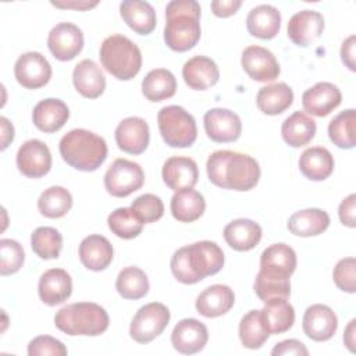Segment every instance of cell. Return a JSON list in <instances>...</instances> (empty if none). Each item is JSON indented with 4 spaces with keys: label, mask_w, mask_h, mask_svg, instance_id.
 I'll use <instances>...</instances> for the list:
<instances>
[{
    "label": "cell",
    "mask_w": 356,
    "mask_h": 356,
    "mask_svg": "<svg viewBox=\"0 0 356 356\" xmlns=\"http://www.w3.org/2000/svg\"><path fill=\"white\" fill-rule=\"evenodd\" d=\"M17 82L26 89H39L51 78V65L38 51H26L18 57L14 65Z\"/></svg>",
    "instance_id": "obj_10"
},
{
    "label": "cell",
    "mask_w": 356,
    "mask_h": 356,
    "mask_svg": "<svg viewBox=\"0 0 356 356\" xmlns=\"http://www.w3.org/2000/svg\"><path fill=\"white\" fill-rule=\"evenodd\" d=\"M342 102L341 90L330 82H318L302 95L305 111L316 117H325Z\"/></svg>",
    "instance_id": "obj_20"
},
{
    "label": "cell",
    "mask_w": 356,
    "mask_h": 356,
    "mask_svg": "<svg viewBox=\"0 0 356 356\" xmlns=\"http://www.w3.org/2000/svg\"><path fill=\"white\" fill-rule=\"evenodd\" d=\"M268 332L264 330L260 310L248 312L239 323V338L245 348L259 349L268 338Z\"/></svg>",
    "instance_id": "obj_43"
},
{
    "label": "cell",
    "mask_w": 356,
    "mask_h": 356,
    "mask_svg": "<svg viewBox=\"0 0 356 356\" xmlns=\"http://www.w3.org/2000/svg\"><path fill=\"white\" fill-rule=\"evenodd\" d=\"M68 353L64 343L53 337L40 335L33 338L28 345V355L29 356H65Z\"/></svg>",
    "instance_id": "obj_48"
},
{
    "label": "cell",
    "mask_w": 356,
    "mask_h": 356,
    "mask_svg": "<svg viewBox=\"0 0 356 356\" xmlns=\"http://www.w3.org/2000/svg\"><path fill=\"white\" fill-rule=\"evenodd\" d=\"M316 121L305 111H295L281 127V135L286 145L300 147L307 145L316 135Z\"/></svg>",
    "instance_id": "obj_35"
},
{
    "label": "cell",
    "mask_w": 356,
    "mask_h": 356,
    "mask_svg": "<svg viewBox=\"0 0 356 356\" xmlns=\"http://www.w3.org/2000/svg\"><path fill=\"white\" fill-rule=\"evenodd\" d=\"M99 57L104 70L120 81H129L142 67L139 47L124 35H111L100 46Z\"/></svg>",
    "instance_id": "obj_6"
},
{
    "label": "cell",
    "mask_w": 356,
    "mask_h": 356,
    "mask_svg": "<svg viewBox=\"0 0 356 356\" xmlns=\"http://www.w3.org/2000/svg\"><path fill=\"white\" fill-rule=\"evenodd\" d=\"M235 303L234 291L228 285L216 284L206 288L196 299V310L199 314L213 318L225 314Z\"/></svg>",
    "instance_id": "obj_25"
},
{
    "label": "cell",
    "mask_w": 356,
    "mask_h": 356,
    "mask_svg": "<svg viewBox=\"0 0 356 356\" xmlns=\"http://www.w3.org/2000/svg\"><path fill=\"white\" fill-rule=\"evenodd\" d=\"M25 260L22 246L14 239L0 241V274L10 275L17 273Z\"/></svg>",
    "instance_id": "obj_46"
},
{
    "label": "cell",
    "mask_w": 356,
    "mask_h": 356,
    "mask_svg": "<svg viewBox=\"0 0 356 356\" xmlns=\"http://www.w3.org/2000/svg\"><path fill=\"white\" fill-rule=\"evenodd\" d=\"M330 225V216L321 209H305L293 213L288 220V229L296 236H316Z\"/></svg>",
    "instance_id": "obj_33"
},
{
    "label": "cell",
    "mask_w": 356,
    "mask_h": 356,
    "mask_svg": "<svg viewBox=\"0 0 356 356\" xmlns=\"http://www.w3.org/2000/svg\"><path fill=\"white\" fill-rule=\"evenodd\" d=\"M70 117L67 104L60 99L40 100L32 113L35 127L42 132H56L64 127Z\"/></svg>",
    "instance_id": "obj_27"
},
{
    "label": "cell",
    "mask_w": 356,
    "mask_h": 356,
    "mask_svg": "<svg viewBox=\"0 0 356 356\" xmlns=\"http://www.w3.org/2000/svg\"><path fill=\"white\" fill-rule=\"evenodd\" d=\"M356 320H350V323L348 324L345 332H343V342L348 346V349L350 352H355V332H356Z\"/></svg>",
    "instance_id": "obj_55"
},
{
    "label": "cell",
    "mask_w": 356,
    "mask_h": 356,
    "mask_svg": "<svg viewBox=\"0 0 356 356\" xmlns=\"http://www.w3.org/2000/svg\"><path fill=\"white\" fill-rule=\"evenodd\" d=\"M124 22L139 35H149L156 28V11L147 1L125 0L120 4Z\"/></svg>",
    "instance_id": "obj_30"
},
{
    "label": "cell",
    "mask_w": 356,
    "mask_h": 356,
    "mask_svg": "<svg viewBox=\"0 0 356 356\" xmlns=\"http://www.w3.org/2000/svg\"><path fill=\"white\" fill-rule=\"evenodd\" d=\"M324 31V18L318 11L302 10L293 14L288 22V38L298 46H309L321 36Z\"/></svg>",
    "instance_id": "obj_19"
},
{
    "label": "cell",
    "mask_w": 356,
    "mask_h": 356,
    "mask_svg": "<svg viewBox=\"0 0 356 356\" xmlns=\"http://www.w3.org/2000/svg\"><path fill=\"white\" fill-rule=\"evenodd\" d=\"M355 206H356V195L350 193L348 197H345L339 207H338V214L339 220L343 225L349 228L356 227V220H355Z\"/></svg>",
    "instance_id": "obj_50"
},
{
    "label": "cell",
    "mask_w": 356,
    "mask_h": 356,
    "mask_svg": "<svg viewBox=\"0 0 356 356\" xmlns=\"http://www.w3.org/2000/svg\"><path fill=\"white\" fill-rule=\"evenodd\" d=\"M47 47L57 60L70 61L81 53L83 47V33L71 22H60L50 31Z\"/></svg>",
    "instance_id": "obj_12"
},
{
    "label": "cell",
    "mask_w": 356,
    "mask_h": 356,
    "mask_svg": "<svg viewBox=\"0 0 356 356\" xmlns=\"http://www.w3.org/2000/svg\"><path fill=\"white\" fill-rule=\"evenodd\" d=\"M224 266V252L211 241H200L179 248L171 257L174 277L186 285L196 284L209 275L217 274Z\"/></svg>",
    "instance_id": "obj_2"
},
{
    "label": "cell",
    "mask_w": 356,
    "mask_h": 356,
    "mask_svg": "<svg viewBox=\"0 0 356 356\" xmlns=\"http://www.w3.org/2000/svg\"><path fill=\"white\" fill-rule=\"evenodd\" d=\"M302 327L307 338L323 342L334 337L338 328V317L327 305H312L306 309Z\"/></svg>",
    "instance_id": "obj_15"
},
{
    "label": "cell",
    "mask_w": 356,
    "mask_h": 356,
    "mask_svg": "<svg viewBox=\"0 0 356 356\" xmlns=\"http://www.w3.org/2000/svg\"><path fill=\"white\" fill-rule=\"evenodd\" d=\"M115 288L124 299L138 300L149 292V280L143 270L129 266L118 273Z\"/></svg>",
    "instance_id": "obj_39"
},
{
    "label": "cell",
    "mask_w": 356,
    "mask_h": 356,
    "mask_svg": "<svg viewBox=\"0 0 356 356\" xmlns=\"http://www.w3.org/2000/svg\"><path fill=\"white\" fill-rule=\"evenodd\" d=\"M72 207V196L63 186H50L44 189L38 199V209L47 218H61Z\"/></svg>",
    "instance_id": "obj_38"
},
{
    "label": "cell",
    "mask_w": 356,
    "mask_h": 356,
    "mask_svg": "<svg viewBox=\"0 0 356 356\" xmlns=\"http://www.w3.org/2000/svg\"><path fill=\"white\" fill-rule=\"evenodd\" d=\"M54 324L67 335L96 337L108 328V314L97 303L76 302L61 307L54 316Z\"/></svg>",
    "instance_id": "obj_5"
},
{
    "label": "cell",
    "mask_w": 356,
    "mask_h": 356,
    "mask_svg": "<svg viewBox=\"0 0 356 356\" xmlns=\"http://www.w3.org/2000/svg\"><path fill=\"white\" fill-rule=\"evenodd\" d=\"M241 64L245 72L257 82H271L280 75L275 56L261 46H248L242 51Z\"/></svg>",
    "instance_id": "obj_14"
},
{
    "label": "cell",
    "mask_w": 356,
    "mask_h": 356,
    "mask_svg": "<svg viewBox=\"0 0 356 356\" xmlns=\"http://www.w3.org/2000/svg\"><path fill=\"white\" fill-rule=\"evenodd\" d=\"M58 150L63 160L79 171H95L107 157L106 140L86 129L67 132L58 143Z\"/></svg>",
    "instance_id": "obj_4"
},
{
    "label": "cell",
    "mask_w": 356,
    "mask_h": 356,
    "mask_svg": "<svg viewBox=\"0 0 356 356\" xmlns=\"http://www.w3.org/2000/svg\"><path fill=\"white\" fill-rule=\"evenodd\" d=\"M31 246L40 259H57L63 248V236L53 227H39L31 235Z\"/></svg>",
    "instance_id": "obj_41"
},
{
    "label": "cell",
    "mask_w": 356,
    "mask_h": 356,
    "mask_svg": "<svg viewBox=\"0 0 356 356\" xmlns=\"http://www.w3.org/2000/svg\"><path fill=\"white\" fill-rule=\"evenodd\" d=\"M281 14L270 4H261L252 8L246 17L248 32L259 39H273L280 32Z\"/></svg>",
    "instance_id": "obj_28"
},
{
    "label": "cell",
    "mask_w": 356,
    "mask_h": 356,
    "mask_svg": "<svg viewBox=\"0 0 356 356\" xmlns=\"http://www.w3.org/2000/svg\"><path fill=\"white\" fill-rule=\"evenodd\" d=\"M206 170L210 182L222 189L250 191L260 179L259 163L249 154L232 150L211 153Z\"/></svg>",
    "instance_id": "obj_1"
},
{
    "label": "cell",
    "mask_w": 356,
    "mask_h": 356,
    "mask_svg": "<svg viewBox=\"0 0 356 356\" xmlns=\"http://www.w3.org/2000/svg\"><path fill=\"white\" fill-rule=\"evenodd\" d=\"M72 82L75 89L88 99H96L106 89V78L100 67L89 58L79 61L72 71Z\"/></svg>",
    "instance_id": "obj_26"
},
{
    "label": "cell",
    "mask_w": 356,
    "mask_h": 356,
    "mask_svg": "<svg viewBox=\"0 0 356 356\" xmlns=\"http://www.w3.org/2000/svg\"><path fill=\"white\" fill-rule=\"evenodd\" d=\"M159 131L171 147H189L197 138L195 118L181 106H165L157 114Z\"/></svg>",
    "instance_id": "obj_7"
},
{
    "label": "cell",
    "mask_w": 356,
    "mask_h": 356,
    "mask_svg": "<svg viewBox=\"0 0 356 356\" xmlns=\"http://www.w3.org/2000/svg\"><path fill=\"white\" fill-rule=\"evenodd\" d=\"M131 210L143 224H150L163 217L164 204L159 196L153 193H145L132 202Z\"/></svg>",
    "instance_id": "obj_45"
},
{
    "label": "cell",
    "mask_w": 356,
    "mask_h": 356,
    "mask_svg": "<svg viewBox=\"0 0 356 356\" xmlns=\"http://www.w3.org/2000/svg\"><path fill=\"white\" fill-rule=\"evenodd\" d=\"M51 4L54 7H58V8H74V10H79V11H83V10H88V8H92L95 6L99 4V1H67V3H60V1H51Z\"/></svg>",
    "instance_id": "obj_54"
},
{
    "label": "cell",
    "mask_w": 356,
    "mask_h": 356,
    "mask_svg": "<svg viewBox=\"0 0 356 356\" xmlns=\"http://www.w3.org/2000/svg\"><path fill=\"white\" fill-rule=\"evenodd\" d=\"M335 285L349 293L356 291V260L355 257H345L337 263L332 271Z\"/></svg>",
    "instance_id": "obj_47"
},
{
    "label": "cell",
    "mask_w": 356,
    "mask_h": 356,
    "mask_svg": "<svg viewBox=\"0 0 356 356\" xmlns=\"http://www.w3.org/2000/svg\"><path fill=\"white\" fill-rule=\"evenodd\" d=\"M296 268V253L286 243H274L260 256V273L275 278H289Z\"/></svg>",
    "instance_id": "obj_18"
},
{
    "label": "cell",
    "mask_w": 356,
    "mask_h": 356,
    "mask_svg": "<svg viewBox=\"0 0 356 356\" xmlns=\"http://www.w3.org/2000/svg\"><path fill=\"white\" fill-rule=\"evenodd\" d=\"M254 292L263 303L277 299H288L291 295V282L289 278L268 277L259 271L254 280Z\"/></svg>",
    "instance_id": "obj_44"
},
{
    "label": "cell",
    "mask_w": 356,
    "mask_h": 356,
    "mask_svg": "<svg viewBox=\"0 0 356 356\" xmlns=\"http://www.w3.org/2000/svg\"><path fill=\"white\" fill-rule=\"evenodd\" d=\"M145 174L138 163L127 159H117L104 174V188L115 197H125L142 188Z\"/></svg>",
    "instance_id": "obj_9"
},
{
    "label": "cell",
    "mask_w": 356,
    "mask_h": 356,
    "mask_svg": "<svg viewBox=\"0 0 356 356\" xmlns=\"http://www.w3.org/2000/svg\"><path fill=\"white\" fill-rule=\"evenodd\" d=\"M107 224L110 231L122 239L136 238L143 229V222L135 216L131 207H120L111 211L107 217Z\"/></svg>",
    "instance_id": "obj_42"
},
{
    "label": "cell",
    "mask_w": 356,
    "mask_h": 356,
    "mask_svg": "<svg viewBox=\"0 0 356 356\" xmlns=\"http://www.w3.org/2000/svg\"><path fill=\"white\" fill-rule=\"evenodd\" d=\"M114 136L118 147L122 152L129 154H140L149 145V125L140 117H128L117 125Z\"/></svg>",
    "instance_id": "obj_17"
},
{
    "label": "cell",
    "mask_w": 356,
    "mask_h": 356,
    "mask_svg": "<svg viewBox=\"0 0 356 356\" xmlns=\"http://www.w3.org/2000/svg\"><path fill=\"white\" fill-rule=\"evenodd\" d=\"M242 6L241 0H214L211 1V11L216 17L227 18L234 15Z\"/></svg>",
    "instance_id": "obj_51"
},
{
    "label": "cell",
    "mask_w": 356,
    "mask_h": 356,
    "mask_svg": "<svg viewBox=\"0 0 356 356\" xmlns=\"http://www.w3.org/2000/svg\"><path fill=\"white\" fill-rule=\"evenodd\" d=\"M209 339L207 328L196 318H184L178 321L171 332V343L182 355L200 352Z\"/></svg>",
    "instance_id": "obj_16"
},
{
    "label": "cell",
    "mask_w": 356,
    "mask_h": 356,
    "mask_svg": "<svg viewBox=\"0 0 356 356\" xmlns=\"http://www.w3.org/2000/svg\"><path fill=\"white\" fill-rule=\"evenodd\" d=\"M207 136L217 143L235 142L242 132V122L236 113L228 108H211L203 118Z\"/></svg>",
    "instance_id": "obj_13"
},
{
    "label": "cell",
    "mask_w": 356,
    "mask_h": 356,
    "mask_svg": "<svg viewBox=\"0 0 356 356\" xmlns=\"http://www.w3.org/2000/svg\"><path fill=\"white\" fill-rule=\"evenodd\" d=\"M224 239L234 250L248 252L260 242L261 227L252 220L238 218L225 225Z\"/></svg>",
    "instance_id": "obj_29"
},
{
    "label": "cell",
    "mask_w": 356,
    "mask_h": 356,
    "mask_svg": "<svg viewBox=\"0 0 356 356\" xmlns=\"http://www.w3.org/2000/svg\"><path fill=\"white\" fill-rule=\"evenodd\" d=\"M17 167L28 178H40L51 168V153L47 145L39 139H29L17 152Z\"/></svg>",
    "instance_id": "obj_11"
},
{
    "label": "cell",
    "mask_w": 356,
    "mask_h": 356,
    "mask_svg": "<svg viewBox=\"0 0 356 356\" xmlns=\"http://www.w3.org/2000/svg\"><path fill=\"white\" fill-rule=\"evenodd\" d=\"M273 356H284V355H302V356H307L309 350L305 346V343H302L298 339H285L280 343H277L273 350H271Z\"/></svg>",
    "instance_id": "obj_49"
},
{
    "label": "cell",
    "mask_w": 356,
    "mask_h": 356,
    "mask_svg": "<svg viewBox=\"0 0 356 356\" xmlns=\"http://www.w3.org/2000/svg\"><path fill=\"white\" fill-rule=\"evenodd\" d=\"M293 103V92L285 82L271 83L259 89L256 104L267 115H278Z\"/></svg>",
    "instance_id": "obj_34"
},
{
    "label": "cell",
    "mask_w": 356,
    "mask_h": 356,
    "mask_svg": "<svg viewBox=\"0 0 356 356\" xmlns=\"http://www.w3.org/2000/svg\"><path fill=\"white\" fill-rule=\"evenodd\" d=\"M299 170L312 181H324L334 171V157L325 147H309L300 154Z\"/></svg>",
    "instance_id": "obj_31"
},
{
    "label": "cell",
    "mask_w": 356,
    "mask_h": 356,
    "mask_svg": "<svg viewBox=\"0 0 356 356\" xmlns=\"http://www.w3.org/2000/svg\"><path fill=\"white\" fill-rule=\"evenodd\" d=\"M38 292L40 300L47 306L60 305L71 296V275L63 268H50L40 275Z\"/></svg>",
    "instance_id": "obj_21"
},
{
    "label": "cell",
    "mask_w": 356,
    "mask_h": 356,
    "mask_svg": "<svg viewBox=\"0 0 356 356\" xmlns=\"http://www.w3.org/2000/svg\"><path fill=\"white\" fill-rule=\"evenodd\" d=\"M182 78L193 90H206L214 86L220 78L217 64L206 56H195L182 67Z\"/></svg>",
    "instance_id": "obj_23"
},
{
    "label": "cell",
    "mask_w": 356,
    "mask_h": 356,
    "mask_svg": "<svg viewBox=\"0 0 356 356\" xmlns=\"http://www.w3.org/2000/svg\"><path fill=\"white\" fill-rule=\"evenodd\" d=\"M355 46H356V38L355 35H350L348 39L343 40L342 47H341V58L343 64L350 70L356 71V64H355Z\"/></svg>",
    "instance_id": "obj_52"
},
{
    "label": "cell",
    "mask_w": 356,
    "mask_h": 356,
    "mask_svg": "<svg viewBox=\"0 0 356 356\" xmlns=\"http://www.w3.org/2000/svg\"><path fill=\"white\" fill-rule=\"evenodd\" d=\"M81 263L92 271L106 270L113 260V246L103 235H89L82 239L78 249Z\"/></svg>",
    "instance_id": "obj_24"
},
{
    "label": "cell",
    "mask_w": 356,
    "mask_h": 356,
    "mask_svg": "<svg viewBox=\"0 0 356 356\" xmlns=\"http://www.w3.org/2000/svg\"><path fill=\"white\" fill-rule=\"evenodd\" d=\"M170 209L172 217L179 222H193L204 213L206 202L200 192L186 188L174 193Z\"/></svg>",
    "instance_id": "obj_32"
},
{
    "label": "cell",
    "mask_w": 356,
    "mask_h": 356,
    "mask_svg": "<svg viewBox=\"0 0 356 356\" xmlns=\"http://www.w3.org/2000/svg\"><path fill=\"white\" fill-rule=\"evenodd\" d=\"M355 122L356 111L348 108L341 111L328 124V136L334 145L341 149L355 147Z\"/></svg>",
    "instance_id": "obj_40"
},
{
    "label": "cell",
    "mask_w": 356,
    "mask_h": 356,
    "mask_svg": "<svg viewBox=\"0 0 356 356\" xmlns=\"http://www.w3.org/2000/svg\"><path fill=\"white\" fill-rule=\"evenodd\" d=\"M0 125H1V150H4L10 145V142H13L14 139V127L6 117H0Z\"/></svg>",
    "instance_id": "obj_53"
},
{
    "label": "cell",
    "mask_w": 356,
    "mask_h": 356,
    "mask_svg": "<svg viewBox=\"0 0 356 356\" xmlns=\"http://www.w3.org/2000/svg\"><path fill=\"white\" fill-rule=\"evenodd\" d=\"M163 181L172 191L193 188L199 178V170L195 160L189 157H170L163 165Z\"/></svg>",
    "instance_id": "obj_22"
},
{
    "label": "cell",
    "mask_w": 356,
    "mask_h": 356,
    "mask_svg": "<svg viewBox=\"0 0 356 356\" xmlns=\"http://www.w3.org/2000/svg\"><path fill=\"white\" fill-rule=\"evenodd\" d=\"M260 317L268 334H282L293 325L295 310L286 299H277L264 303V307L260 310Z\"/></svg>",
    "instance_id": "obj_36"
},
{
    "label": "cell",
    "mask_w": 356,
    "mask_h": 356,
    "mask_svg": "<svg viewBox=\"0 0 356 356\" xmlns=\"http://www.w3.org/2000/svg\"><path fill=\"white\" fill-rule=\"evenodd\" d=\"M177 79L165 68H156L146 74L142 81V93L150 102H161L175 95Z\"/></svg>",
    "instance_id": "obj_37"
},
{
    "label": "cell",
    "mask_w": 356,
    "mask_h": 356,
    "mask_svg": "<svg viewBox=\"0 0 356 356\" xmlns=\"http://www.w3.org/2000/svg\"><path fill=\"white\" fill-rule=\"evenodd\" d=\"M200 6L195 0H172L165 7V44L174 51H188L200 39Z\"/></svg>",
    "instance_id": "obj_3"
},
{
    "label": "cell",
    "mask_w": 356,
    "mask_h": 356,
    "mask_svg": "<svg viewBox=\"0 0 356 356\" xmlns=\"http://www.w3.org/2000/svg\"><path fill=\"white\" fill-rule=\"evenodd\" d=\"M170 310L165 305L152 302L142 306L129 325V335L138 343H149L157 338L170 321Z\"/></svg>",
    "instance_id": "obj_8"
}]
</instances>
